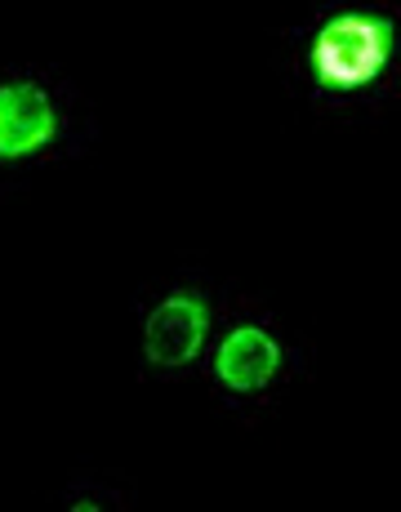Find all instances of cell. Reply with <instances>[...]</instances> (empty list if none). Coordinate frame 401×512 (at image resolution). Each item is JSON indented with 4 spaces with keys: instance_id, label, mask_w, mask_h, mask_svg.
I'll list each match as a JSON object with an SVG mask.
<instances>
[{
    "instance_id": "1",
    "label": "cell",
    "mask_w": 401,
    "mask_h": 512,
    "mask_svg": "<svg viewBox=\"0 0 401 512\" xmlns=\"http://www.w3.org/2000/svg\"><path fill=\"white\" fill-rule=\"evenodd\" d=\"M393 58V23L375 14H335L312 41V72L330 90H361Z\"/></svg>"
},
{
    "instance_id": "2",
    "label": "cell",
    "mask_w": 401,
    "mask_h": 512,
    "mask_svg": "<svg viewBox=\"0 0 401 512\" xmlns=\"http://www.w3.org/2000/svg\"><path fill=\"white\" fill-rule=\"evenodd\" d=\"M205 334H210V308L197 294H170V299L156 303L148 326H143V352H148L152 366L179 370L197 361Z\"/></svg>"
},
{
    "instance_id": "3",
    "label": "cell",
    "mask_w": 401,
    "mask_h": 512,
    "mask_svg": "<svg viewBox=\"0 0 401 512\" xmlns=\"http://www.w3.org/2000/svg\"><path fill=\"white\" fill-rule=\"evenodd\" d=\"M58 134V112L41 85H0V161L41 152Z\"/></svg>"
},
{
    "instance_id": "4",
    "label": "cell",
    "mask_w": 401,
    "mask_h": 512,
    "mask_svg": "<svg viewBox=\"0 0 401 512\" xmlns=\"http://www.w3.org/2000/svg\"><path fill=\"white\" fill-rule=\"evenodd\" d=\"M277 370H281V348H277V339L259 326H237L219 343V357H214V374H219L223 388H232V392L268 388Z\"/></svg>"
}]
</instances>
